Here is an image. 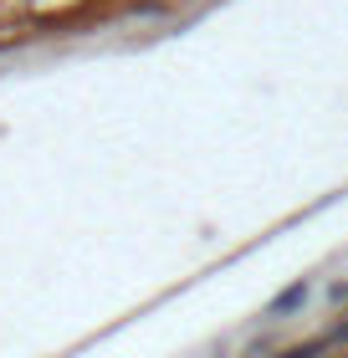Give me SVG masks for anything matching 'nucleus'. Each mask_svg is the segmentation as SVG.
<instances>
[{"instance_id":"f257e3e1","label":"nucleus","mask_w":348,"mask_h":358,"mask_svg":"<svg viewBox=\"0 0 348 358\" xmlns=\"http://www.w3.org/2000/svg\"><path fill=\"white\" fill-rule=\"evenodd\" d=\"M302 302H307V287L297 282V287H287V292H281V297H277V302L267 307V317H292V313H297Z\"/></svg>"}]
</instances>
